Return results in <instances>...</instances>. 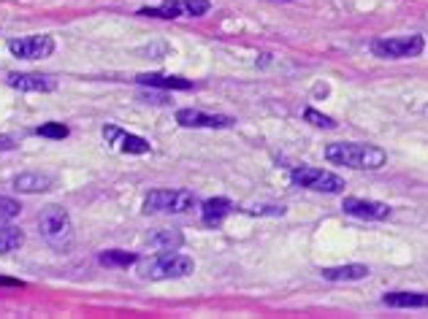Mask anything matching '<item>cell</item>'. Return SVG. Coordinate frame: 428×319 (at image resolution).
<instances>
[{
    "instance_id": "obj_1",
    "label": "cell",
    "mask_w": 428,
    "mask_h": 319,
    "mask_svg": "<svg viewBox=\"0 0 428 319\" xmlns=\"http://www.w3.org/2000/svg\"><path fill=\"white\" fill-rule=\"evenodd\" d=\"M325 160L334 165H345L352 171H379L388 162V152L374 147V144H358V141H342V144H328Z\"/></svg>"
},
{
    "instance_id": "obj_2",
    "label": "cell",
    "mask_w": 428,
    "mask_h": 319,
    "mask_svg": "<svg viewBox=\"0 0 428 319\" xmlns=\"http://www.w3.org/2000/svg\"><path fill=\"white\" fill-rule=\"evenodd\" d=\"M195 271V263L188 254L176 252H163L158 257H149L144 263H138V276L149 281H163V279H185Z\"/></svg>"
},
{
    "instance_id": "obj_3",
    "label": "cell",
    "mask_w": 428,
    "mask_h": 319,
    "mask_svg": "<svg viewBox=\"0 0 428 319\" xmlns=\"http://www.w3.org/2000/svg\"><path fill=\"white\" fill-rule=\"evenodd\" d=\"M198 206L190 189H152L144 198V214H188Z\"/></svg>"
},
{
    "instance_id": "obj_4",
    "label": "cell",
    "mask_w": 428,
    "mask_h": 319,
    "mask_svg": "<svg viewBox=\"0 0 428 319\" xmlns=\"http://www.w3.org/2000/svg\"><path fill=\"white\" fill-rule=\"evenodd\" d=\"M39 230L54 249H66L73 239V225H71V216L63 206H46L39 214Z\"/></svg>"
},
{
    "instance_id": "obj_5",
    "label": "cell",
    "mask_w": 428,
    "mask_h": 319,
    "mask_svg": "<svg viewBox=\"0 0 428 319\" xmlns=\"http://www.w3.org/2000/svg\"><path fill=\"white\" fill-rule=\"evenodd\" d=\"M290 182L295 187H304L312 192H325V195H336L345 189V179L322 168H312V165H298L290 171Z\"/></svg>"
},
{
    "instance_id": "obj_6",
    "label": "cell",
    "mask_w": 428,
    "mask_h": 319,
    "mask_svg": "<svg viewBox=\"0 0 428 319\" xmlns=\"http://www.w3.org/2000/svg\"><path fill=\"white\" fill-rule=\"evenodd\" d=\"M426 49L423 36H390V38L372 41V54L382 60H409Z\"/></svg>"
},
{
    "instance_id": "obj_7",
    "label": "cell",
    "mask_w": 428,
    "mask_h": 319,
    "mask_svg": "<svg viewBox=\"0 0 428 319\" xmlns=\"http://www.w3.org/2000/svg\"><path fill=\"white\" fill-rule=\"evenodd\" d=\"M209 0H165L155 9H141V16H158V19H179V16H203L209 14Z\"/></svg>"
},
{
    "instance_id": "obj_8",
    "label": "cell",
    "mask_w": 428,
    "mask_h": 319,
    "mask_svg": "<svg viewBox=\"0 0 428 319\" xmlns=\"http://www.w3.org/2000/svg\"><path fill=\"white\" fill-rule=\"evenodd\" d=\"M9 52L19 60H46L54 52L52 36H25V38L9 41Z\"/></svg>"
},
{
    "instance_id": "obj_9",
    "label": "cell",
    "mask_w": 428,
    "mask_h": 319,
    "mask_svg": "<svg viewBox=\"0 0 428 319\" xmlns=\"http://www.w3.org/2000/svg\"><path fill=\"white\" fill-rule=\"evenodd\" d=\"M103 138H106L108 147L122 152V155H147L149 152L147 138H141V135H136V133H125L117 125H106V127H103Z\"/></svg>"
},
{
    "instance_id": "obj_10",
    "label": "cell",
    "mask_w": 428,
    "mask_h": 319,
    "mask_svg": "<svg viewBox=\"0 0 428 319\" xmlns=\"http://www.w3.org/2000/svg\"><path fill=\"white\" fill-rule=\"evenodd\" d=\"M176 122L182 127H206V130H223V127H230L233 125V117H225V114H206V111H198V108H179L176 111Z\"/></svg>"
},
{
    "instance_id": "obj_11",
    "label": "cell",
    "mask_w": 428,
    "mask_h": 319,
    "mask_svg": "<svg viewBox=\"0 0 428 319\" xmlns=\"http://www.w3.org/2000/svg\"><path fill=\"white\" fill-rule=\"evenodd\" d=\"M342 209H345V214H350V216L372 219V222H379V219H388L390 216V206L388 203H379V200L345 198L342 200Z\"/></svg>"
},
{
    "instance_id": "obj_12",
    "label": "cell",
    "mask_w": 428,
    "mask_h": 319,
    "mask_svg": "<svg viewBox=\"0 0 428 319\" xmlns=\"http://www.w3.org/2000/svg\"><path fill=\"white\" fill-rule=\"evenodd\" d=\"M6 84L19 93H54L57 90V79L44 76V73H9Z\"/></svg>"
},
{
    "instance_id": "obj_13",
    "label": "cell",
    "mask_w": 428,
    "mask_h": 319,
    "mask_svg": "<svg viewBox=\"0 0 428 319\" xmlns=\"http://www.w3.org/2000/svg\"><path fill=\"white\" fill-rule=\"evenodd\" d=\"M16 192H25V195H36V192H46L52 189L54 179L49 173H19L11 182Z\"/></svg>"
},
{
    "instance_id": "obj_14",
    "label": "cell",
    "mask_w": 428,
    "mask_h": 319,
    "mask_svg": "<svg viewBox=\"0 0 428 319\" xmlns=\"http://www.w3.org/2000/svg\"><path fill=\"white\" fill-rule=\"evenodd\" d=\"M230 211H233V203L228 198H209L201 203V219L206 227L223 225V219H225Z\"/></svg>"
},
{
    "instance_id": "obj_15",
    "label": "cell",
    "mask_w": 428,
    "mask_h": 319,
    "mask_svg": "<svg viewBox=\"0 0 428 319\" xmlns=\"http://www.w3.org/2000/svg\"><path fill=\"white\" fill-rule=\"evenodd\" d=\"M136 81L141 87H149V90H190L193 81L182 79V76H163V73H141L136 76Z\"/></svg>"
},
{
    "instance_id": "obj_16",
    "label": "cell",
    "mask_w": 428,
    "mask_h": 319,
    "mask_svg": "<svg viewBox=\"0 0 428 319\" xmlns=\"http://www.w3.org/2000/svg\"><path fill=\"white\" fill-rule=\"evenodd\" d=\"M320 276L325 281H358V279H366V276H369V266L350 263V266L320 268Z\"/></svg>"
},
{
    "instance_id": "obj_17",
    "label": "cell",
    "mask_w": 428,
    "mask_h": 319,
    "mask_svg": "<svg viewBox=\"0 0 428 319\" xmlns=\"http://www.w3.org/2000/svg\"><path fill=\"white\" fill-rule=\"evenodd\" d=\"M382 303L388 308H428V293H388Z\"/></svg>"
},
{
    "instance_id": "obj_18",
    "label": "cell",
    "mask_w": 428,
    "mask_h": 319,
    "mask_svg": "<svg viewBox=\"0 0 428 319\" xmlns=\"http://www.w3.org/2000/svg\"><path fill=\"white\" fill-rule=\"evenodd\" d=\"M182 244H185V239H182V233H179V230H160V233L149 236V246L163 249V252H176Z\"/></svg>"
},
{
    "instance_id": "obj_19",
    "label": "cell",
    "mask_w": 428,
    "mask_h": 319,
    "mask_svg": "<svg viewBox=\"0 0 428 319\" xmlns=\"http://www.w3.org/2000/svg\"><path fill=\"white\" fill-rule=\"evenodd\" d=\"M25 244V233L14 225H0V254H9Z\"/></svg>"
},
{
    "instance_id": "obj_20",
    "label": "cell",
    "mask_w": 428,
    "mask_h": 319,
    "mask_svg": "<svg viewBox=\"0 0 428 319\" xmlns=\"http://www.w3.org/2000/svg\"><path fill=\"white\" fill-rule=\"evenodd\" d=\"M98 263L106 268H128L138 263V254L133 252H122V249H108V252H101Z\"/></svg>"
},
{
    "instance_id": "obj_21",
    "label": "cell",
    "mask_w": 428,
    "mask_h": 319,
    "mask_svg": "<svg viewBox=\"0 0 428 319\" xmlns=\"http://www.w3.org/2000/svg\"><path fill=\"white\" fill-rule=\"evenodd\" d=\"M36 133L44 135V138H60V141H63V138H68L71 130H68L63 122H46V125H41Z\"/></svg>"
},
{
    "instance_id": "obj_22",
    "label": "cell",
    "mask_w": 428,
    "mask_h": 319,
    "mask_svg": "<svg viewBox=\"0 0 428 319\" xmlns=\"http://www.w3.org/2000/svg\"><path fill=\"white\" fill-rule=\"evenodd\" d=\"M304 120H307L309 125H315V127H325V130H334L336 127V122L331 120V117H325V114L315 111V108H307V111H304Z\"/></svg>"
},
{
    "instance_id": "obj_23",
    "label": "cell",
    "mask_w": 428,
    "mask_h": 319,
    "mask_svg": "<svg viewBox=\"0 0 428 319\" xmlns=\"http://www.w3.org/2000/svg\"><path fill=\"white\" fill-rule=\"evenodd\" d=\"M22 211V206L11 198H0V219H14L16 214Z\"/></svg>"
},
{
    "instance_id": "obj_24",
    "label": "cell",
    "mask_w": 428,
    "mask_h": 319,
    "mask_svg": "<svg viewBox=\"0 0 428 319\" xmlns=\"http://www.w3.org/2000/svg\"><path fill=\"white\" fill-rule=\"evenodd\" d=\"M141 98H144L147 103H165V95H163V93H152V90H149L147 95H141Z\"/></svg>"
},
{
    "instance_id": "obj_25",
    "label": "cell",
    "mask_w": 428,
    "mask_h": 319,
    "mask_svg": "<svg viewBox=\"0 0 428 319\" xmlns=\"http://www.w3.org/2000/svg\"><path fill=\"white\" fill-rule=\"evenodd\" d=\"M0 284H6V287H22V281L16 279H0Z\"/></svg>"
},
{
    "instance_id": "obj_26",
    "label": "cell",
    "mask_w": 428,
    "mask_h": 319,
    "mask_svg": "<svg viewBox=\"0 0 428 319\" xmlns=\"http://www.w3.org/2000/svg\"><path fill=\"white\" fill-rule=\"evenodd\" d=\"M0 149H14V141L11 138H0Z\"/></svg>"
}]
</instances>
